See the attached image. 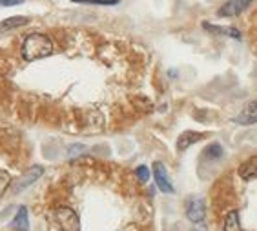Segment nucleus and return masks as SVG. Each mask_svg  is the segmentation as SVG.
<instances>
[{
  "mask_svg": "<svg viewBox=\"0 0 257 231\" xmlns=\"http://www.w3.org/2000/svg\"><path fill=\"white\" fill-rule=\"evenodd\" d=\"M53 53V42H51L50 37H46L42 33H31L24 39V44H22V57L28 62H33V60L46 59Z\"/></svg>",
  "mask_w": 257,
  "mask_h": 231,
  "instance_id": "f257e3e1",
  "label": "nucleus"
},
{
  "mask_svg": "<svg viewBox=\"0 0 257 231\" xmlns=\"http://www.w3.org/2000/svg\"><path fill=\"white\" fill-rule=\"evenodd\" d=\"M53 216L60 231H80L79 216L71 207H59V209H55Z\"/></svg>",
  "mask_w": 257,
  "mask_h": 231,
  "instance_id": "f03ea898",
  "label": "nucleus"
},
{
  "mask_svg": "<svg viewBox=\"0 0 257 231\" xmlns=\"http://www.w3.org/2000/svg\"><path fill=\"white\" fill-rule=\"evenodd\" d=\"M42 175H44V167H40V166L30 167V169H28V171H26L24 175L15 182V186H13V193H22L24 189H28L30 186H33L35 182L39 180Z\"/></svg>",
  "mask_w": 257,
  "mask_h": 231,
  "instance_id": "7ed1b4c3",
  "label": "nucleus"
},
{
  "mask_svg": "<svg viewBox=\"0 0 257 231\" xmlns=\"http://www.w3.org/2000/svg\"><path fill=\"white\" fill-rule=\"evenodd\" d=\"M206 215V206H204L203 198H190L186 202V216L190 222H203Z\"/></svg>",
  "mask_w": 257,
  "mask_h": 231,
  "instance_id": "20e7f679",
  "label": "nucleus"
},
{
  "mask_svg": "<svg viewBox=\"0 0 257 231\" xmlns=\"http://www.w3.org/2000/svg\"><path fill=\"white\" fill-rule=\"evenodd\" d=\"M253 0H228L226 4L219 8V17H235L246 10Z\"/></svg>",
  "mask_w": 257,
  "mask_h": 231,
  "instance_id": "39448f33",
  "label": "nucleus"
},
{
  "mask_svg": "<svg viewBox=\"0 0 257 231\" xmlns=\"http://www.w3.org/2000/svg\"><path fill=\"white\" fill-rule=\"evenodd\" d=\"M154 177H155V182H157V187L161 191L173 193V186H172V182H170L168 171H166V167H164L163 162L154 164Z\"/></svg>",
  "mask_w": 257,
  "mask_h": 231,
  "instance_id": "423d86ee",
  "label": "nucleus"
},
{
  "mask_svg": "<svg viewBox=\"0 0 257 231\" xmlns=\"http://www.w3.org/2000/svg\"><path fill=\"white\" fill-rule=\"evenodd\" d=\"M233 122L241 124V126H252V124H257V100L246 104V108L242 109L241 113L233 118Z\"/></svg>",
  "mask_w": 257,
  "mask_h": 231,
  "instance_id": "0eeeda50",
  "label": "nucleus"
},
{
  "mask_svg": "<svg viewBox=\"0 0 257 231\" xmlns=\"http://www.w3.org/2000/svg\"><path fill=\"white\" fill-rule=\"evenodd\" d=\"M11 227L17 231H28L30 229V218H28V209L24 206L19 207L15 218L11 220Z\"/></svg>",
  "mask_w": 257,
  "mask_h": 231,
  "instance_id": "6e6552de",
  "label": "nucleus"
},
{
  "mask_svg": "<svg viewBox=\"0 0 257 231\" xmlns=\"http://www.w3.org/2000/svg\"><path fill=\"white\" fill-rule=\"evenodd\" d=\"M203 138V135L201 133H195V131H184L181 137H179L177 140V149L179 151H184V149H188L192 144L199 142Z\"/></svg>",
  "mask_w": 257,
  "mask_h": 231,
  "instance_id": "1a4fd4ad",
  "label": "nucleus"
},
{
  "mask_svg": "<svg viewBox=\"0 0 257 231\" xmlns=\"http://www.w3.org/2000/svg\"><path fill=\"white\" fill-rule=\"evenodd\" d=\"M239 175L244 180H252V178L257 177V157L248 158L246 162H242L241 167H239Z\"/></svg>",
  "mask_w": 257,
  "mask_h": 231,
  "instance_id": "9d476101",
  "label": "nucleus"
},
{
  "mask_svg": "<svg viewBox=\"0 0 257 231\" xmlns=\"http://www.w3.org/2000/svg\"><path fill=\"white\" fill-rule=\"evenodd\" d=\"M26 24H28L26 17H11V19H6L0 22V31L15 30V28H20V26H26Z\"/></svg>",
  "mask_w": 257,
  "mask_h": 231,
  "instance_id": "9b49d317",
  "label": "nucleus"
},
{
  "mask_svg": "<svg viewBox=\"0 0 257 231\" xmlns=\"http://www.w3.org/2000/svg\"><path fill=\"white\" fill-rule=\"evenodd\" d=\"M224 231H244L239 220V211H230L224 218Z\"/></svg>",
  "mask_w": 257,
  "mask_h": 231,
  "instance_id": "f8f14e48",
  "label": "nucleus"
},
{
  "mask_svg": "<svg viewBox=\"0 0 257 231\" xmlns=\"http://www.w3.org/2000/svg\"><path fill=\"white\" fill-rule=\"evenodd\" d=\"M208 31H213V33H221V35H228V37H232V39H241V33L237 30H232V28H217V26H210V24H204Z\"/></svg>",
  "mask_w": 257,
  "mask_h": 231,
  "instance_id": "ddd939ff",
  "label": "nucleus"
},
{
  "mask_svg": "<svg viewBox=\"0 0 257 231\" xmlns=\"http://www.w3.org/2000/svg\"><path fill=\"white\" fill-rule=\"evenodd\" d=\"M204 155H206L208 158H221L223 157V148H221L219 144H212V146H208V148L204 149Z\"/></svg>",
  "mask_w": 257,
  "mask_h": 231,
  "instance_id": "4468645a",
  "label": "nucleus"
},
{
  "mask_svg": "<svg viewBox=\"0 0 257 231\" xmlns=\"http://www.w3.org/2000/svg\"><path fill=\"white\" fill-rule=\"evenodd\" d=\"M86 151V146L84 144H71L68 148V157L69 158H75L77 155H80V153Z\"/></svg>",
  "mask_w": 257,
  "mask_h": 231,
  "instance_id": "2eb2a0df",
  "label": "nucleus"
},
{
  "mask_svg": "<svg viewBox=\"0 0 257 231\" xmlns=\"http://www.w3.org/2000/svg\"><path fill=\"white\" fill-rule=\"evenodd\" d=\"M11 182V177L8 171H0V197L4 195V191L8 189V186H10Z\"/></svg>",
  "mask_w": 257,
  "mask_h": 231,
  "instance_id": "dca6fc26",
  "label": "nucleus"
},
{
  "mask_svg": "<svg viewBox=\"0 0 257 231\" xmlns=\"http://www.w3.org/2000/svg\"><path fill=\"white\" fill-rule=\"evenodd\" d=\"M73 2H80V4H100V6L119 4V0H73Z\"/></svg>",
  "mask_w": 257,
  "mask_h": 231,
  "instance_id": "f3484780",
  "label": "nucleus"
},
{
  "mask_svg": "<svg viewBox=\"0 0 257 231\" xmlns=\"http://www.w3.org/2000/svg\"><path fill=\"white\" fill-rule=\"evenodd\" d=\"M135 175H137V178L141 182H148V178H150V169L146 166H139L137 169H135Z\"/></svg>",
  "mask_w": 257,
  "mask_h": 231,
  "instance_id": "a211bd4d",
  "label": "nucleus"
},
{
  "mask_svg": "<svg viewBox=\"0 0 257 231\" xmlns=\"http://www.w3.org/2000/svg\"><path fill=\"white\" fill-rule=\"evenodd\" d=\"M24 0H0V6H19Z\"/></svg>",
  "mask_w": 257,
  "mask_h": 231,
  "instance_id": "6ab92c4d",
  "label": "nucleus"
}]
</instances>
